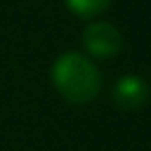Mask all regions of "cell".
Returning a JSON list of instances; mask_svg holds the SVG:
<instances>
[{"label": "cell", "mask_w": 151, "mask_h": 151, "mask_svg": "<svg viewBox=\"0 0 151 151\" xmlns=\"http://www.w3.org/2000/svg\"><path fill=\"white\" fill-rule=\"evenodd\" d=\"M52 83L66 101L87 104L101 90V73L87 57L78 52H64L52 64Z\"/></svg>", "instance_id": "6da1fadb"}, {"label": "cell", "mask_w": 151, "mask_h": 151, "mask_svg": "<svg viewBox=\"0 0 151 151\" xmlns=\"http://www.w3.org/2000/svg\"><path fill=\"white\" fill-rule=\"evenodd\" d=\"M83 45L85 50L92 54V57H99V59H109L113 54L120 52L123 47V35L120 31L109 24V21H92L85 26L83 31Z\"/></svg>", "instance_id": "7a4b0ae2"}, {"label": "cell", "mask_w": 151, "mask_h": 151, "mask_svg": "<svg viewBox=\"0 0 151 151\" xmlns=\"http://www.w3.org/2000/svg\"><path fill=\"white\" fill-rule=\"evenodd\" d=\"M113 101L118 109L123 111H139L146 106L149 101V85L144 78L139 76H123L118 78V83L113 85Z\"/></svg>", "instance_id": "3957f363"}, {"label": "cell", "mask_w": 151, "mask_h": 151, "mask_svg": "<svg viewBox=\"0 0 151 151\" xmlns=\"http://www.w3.org/2000/svg\"><path fill=\"white\" fill-rule=\"evenodd\" d=\"M111 0H66L68 9L78 17H94L109 7Z\"/></svg>", "instance_id": "277c9868"}]
</instances>
